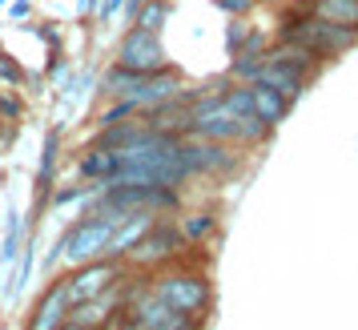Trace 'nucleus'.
I'll list each match as a JSON object with an SVG mask.
<instances>
[{
  "mask_svg": "<svg viewBox=\"0 0 358 330\" xmlns=\"http://www.w3.org/2000/svg\"><path fill=\"white\" fill-rule=\"evenodd\" d=\"M57 330H81V327H73V322H61V327H57Z\"/></svg>",
  "mask_w": 358,
  "mask_h": 330,
  "instance_id": "27",
  "label": "nucleus"
},
{
  "mask_svg": "<svg viewBox=\"0 0 358 330\" xmlns=\"http://www.w3.org/2000/svg\"><path fill=\"white\" fill-rule=\"evenodd\" d=\"M242 41H245V24H242V20H234V24L226 29V49H229V57L242 49Z\"/></svg>",
  "mask_w": 358,
  "mask_h": 330,
  "instance_id": "20",
  "label": "nucleus"
},
{
  "mask_svg": "<svg viewBox=\"0 0 358 330\" xmlns=\"http://www.w3.org/2000/svg\"><path fill=\"white\" fill-rule=\"evenodd\" d=\"M117 65L121 69H133V73H162L165 69V49H162V36L157 33H145L133 24L129 33L121 36L117 45Z\"/></svg>",
  "mask_w": 358,
  "mask_h": 330,
  "instance_id": "4",
  "label": "nucleus"
},
{
  "mask_svg": "<svg viewBox=\"0 0 358 330\" xmlns=\"http://www.w3.org/2000/svg\"><path fill=\"white\" fill-rule=\"evenodd\" d=\"M69 286H65V278L61 282H52L49 290L41 294V302H36V310H33V318H29V330H57L61 322L69 318Z\"/></svg>",
  "mask_w": 358,
  "mask_h": 330,
  "instance_id": "8",
  "label": "nucleus"
},
{
  "mask_svg": "<svg viewBox=\"0 0 358 330\" xmlns=\"http://www.w3.org/2000/svg\"><path fill=\"white\" fill-rule=\"evenodd\" d=\"M117 222L105 214H89L81 222H73L65 234H61V262L69 266H85V262H97L105 258V246H109V238H113Z\"/></svg>",
  "mask_w": 358,
  "mask_h": 330,
  "instance_id": "1",
  "label": "nucleus"
},
{
  "mask_svg": "<svg viewBox=\"0 0 358 330\" xmlns=\"http://www.w3.org/2000/svg\"><path fill=\"white\" fill-rule=\"evenodd\" d=\"M149 290L162 298L165 306L189 314V318L197 310H206V302H210V282L201 278V274H162V278H153Z\"/></svg>",
  "mask_w": 358,
  "mask_h": 330,
  "instance_id": "3",
  "label": "nucleus"
},
{
  "mask_svg": "<svg viewBox=\"0 0 358 330\" xmlns=\"http://www.w3.org/2000/svg\"><path fill=\"white\" fill-rule=\"evenodd\" d=\"M222 105H226V113H234L238 121H242V117H254V93L242 89V85H238V89H226V93H222Z\"/></svg>",
  "mask_w": 358,
  "mask_h": 330,
  "instance_id": "18",
  "label": "nucleus"
},
{
  "mask_svg": "<svg viewBox=\"0 0 358 330\" xmlns=\"http://www.w3.org/2000/svg\"><path fill=\"white\" fill-rule=\"evenodd\" d=\"M8 222H4V242H0V262H17L20 258V246H24V226H20V214L17 210H8Z\"/></svg>",
  "mask_w": 358,
  "mask_h": 330,
  "instance_id": "15",
  "label": "nucleus"
},
{
  "mask_svg": "<svg viewBox=\"0 0 358 330\" xmlns=\"http://www.w3.org/2000/svg\"><path fill=\"white\" fill-rule=\"evenodd\" d=\"M8 17L24 20V17H29V0H13V4H8Z\"/></svg>",
  "mask_w": 358,
  "mask_h": 330,
  "instance_id": "25",
  "label": "nucleus"
},
{
  "mask_svg": "<svg viewBox=\"0 0 358 330\" xmlns=\"http://www.w3.org/2000/svg\"><path fill=\"white\" fill-rule=\"evenodd\" d=\"M250 85H270V89H278L286 101H294L302 89H306V77L298 73V69H290V65H282V61H262V69H258V77Z\"/></svg>",
  "mask_w": 358,
  "mask_h": 330,
  "instance_id": "9",
  "label": "nucleus"
},
{
  "mask_svg": "<svg viewBox=\"0 0 358 330\" xmlns=\"http://www.w3.org/2000/svg\"><path fill=\"white\" fill-rule=\"evenodd\" d=\"M117 278H121V262H117V258H97V262L77 266V274H69L65 278L69 302H85V298L105 294Z\"/></svg>",
  "mask_w": 358,
  "mask_h": 330,
  "instance_id": "7",
  "label": "nucleus"
},
{
  "mask_svg": "<svg viewBox=\"0 0 358 330\" xmlns=\"http://www.w3.org/2000/svg\"><path fill=\"white\" fill-rule=\"evenodd\" d=\"M4 4H8V0H0V8H4Z\"/></svg>",
  "mask_w": 358,
  "mask_h": 330,
  "instance_id": "28",
  "label": "nucleus"
},
{
  "mask_svg": "<svg viewBox=\"0 0 358 330\" xmlns=\"http://www.w3.org/2000/svg\"><path fill=\"white\" fill-rule=\"evenodd\" d=\"M250 93H254V113L274 129V125H282L286 121V109H290V101L282 97L278 89H270V85H250Z\"/></svg>",
  "mask_w": 358,
  "mask_h": 330,
  "instance_id": "11",
  "label": "nucleus"
},
{
  "mask_svg": "<svg viewBox=\"0 0 358 330\" xmlns=\"http://www.w3.org/2000/svg\"><path fill=\"white\" fill-rule=\"evenodd\" d=\"M0 113H4V117H20V97H13V93H8V97H0Z\"/></svg>",
  "mask_w": 358,
  "mask_h": 330,
  "instance_id": "24",
  "label": "nucleus"
},
{
  "mask_svg": "<svg viewBox=\"0 0 358 330\" xmlns=\"http://www.w3.org/2000/svg\"><path fill=\"white\" fill-rule=\"evenodd\" d=\"M77 8H81V13H93V8H97V0H77Z\"/></svg>",
  "mask_w": 358,
  "mask_h": 330,
  "instance_id": "26",
  "label": "nucleus"
},
{
  "mask_svg": "<svg viewBox=\"0 0 358 330\" xmlns=\"http://www.w3.org/2000/svg\"><path fill=\"white\" fill-rule=\"evenodd\" d=\"M250 4H254V0H217V8H226V13H234V17H242Z\"/></svg>",
  "mask_w": 358,
  "mask_h": 330,
  "instance_id": "23",
  "label": "nucleus"
},
{
  "mask_svg": "<svg viewBox=\"0 0 358 330\" xmlns=\"http://www.w3.org/2000/svg\"><path fill=\"white\" fill-rule=\"evenodd\" d=\"M57 153H61V129H49L45 137V153H41V169H36V214L45 210L52 189V173H57Z\"/></svg>",
  "mask_w": 358,
  "mask_h": 330,
  "instance_id": "10",
  "label": "nucleus"
},
{
  "mask_svg": "<svg viewBox=\"0 0 358 330\" xmlns=\"http://www.w3.org/2000/svg\"><path fill=\"white\" fill-rule=\"evenodd\" d=\"M145 81V73H133V69H109V73H105V77H101V89H105V93H109V97H129L133 89H137V85Z\"/></svg>",
  "mask_w": 358,
  "mask_h": 330,
  "instance_id": "14",
  "label": "nucleus"
},
{
  "mask_svg": "<svg viewBox=\"0 0 358 330\" xmlns=\"http://www.w3.org/2000/svg\"><path fill=\"white\" fill-rule=\"evenodd\" d=\"M213 226H217V222H213V214L210 210H206V214H189V217H181V238H185V242H201V238H210L213 234Z\"/></svg>",
  "mask_w": 358,
  "mask_h": 330,
  "instance_id": "17",
  "label": "nucleus"
},
{
  "mask_svg": "<svg viewBox=\"0 0 358 330\" xmlns=\"http://www.w3.org/2000/svg\"><path fill=\"white\" fill-rule=\"evenodd\" d=\"M185 242L181 238L178 226H165V222H153L137 242H133V250L125 254L129 258V266H141V270H153V266H165L173 254H178V246Z\"/></svg>",
  "mask_w": 358,
  "mask_h": 330,
  "instance_id": "5",
  "label": "nucleus"
},
{
  "mask_svg": "<svg viewBox=\"0 0 358 330\" xmlns=\"http://www.w3.org/2000/svg\"><path fill=\"white\" fill-rule=\"evenodd\" d=\"M121 8H125V0H101V4H97V17L109 20V17H117Z\"/></svg>",
  "mask_w": 358,
  "mask_h": 330,
  "instance_id": "22",
  "label": "nucleus"
},
{
  "mask_svg": "<svg viewBox=\"0 0 358 330\" xmlns=\"http://www.w3.org/2000/svg\"><path fill=\"white\" fill-rule=\"evenodd\" d=\"M77 169H81L85 182L105 185L109 178H113V169H117V153H113V149H97V145H93V149L81 157V165H77Z\"/></svg>",
  "mask_w": 358,
  "mask_h": 330,
  "instance_id": "12",
  "label": "nucleus"
},
{
  "mask_svg": "<svg viewBox=\"0 0 358 330\" xmlns=\"http://www.w3.org/2000/svg\"><path fill=\"white\" fill-rule=\"evenodd\" d=\"M282 41H294L306 52H314L318 61H330V57H342L358 41L355 29H342V24H330L322 17H306V20H290L282 29Z\"/></svg>",
  "mask_w": 358,
  "mask_h": 330,
  "instance_id": "2",
  "label": "nucleus"
},
{
  "mask_svg": "<svg viewBox=\"0 0 358 330\" xmlns=\"http://www.w3.org/2000/svg\"><path fill=\"white\" fill-rule=\"evenodd\" d=\"M0 77H4L8 85H20V81H24L20 65H17V61H4V57H0Z\"/></svg>",
  "mask_w": 358,
  "mask_h": 330,
  "instance_id": "21",
  "label": "nucleus"
},
{
  "mask_svg": "<svg viewBox=\"0 0 358 330\" xmlns=\"http://www.w3.org/2000/svg\"><path fill=\"white\" fill-rule=\"evenodd\" d=\"M129 117H137V109H133L129 97H117V105H109V109H101L97 125L105 129V125H117V121H129Z\"/></svg>",
  "mask_w": 358,
  "mask_h": 330,
  "instance_id": "19",
  "label": "nucleus"
},
{
  "mask_svg": "<svg viewBox=\"0 0 358 330\" xmlns=\"http://www.w3.org/2000/svg\"><path fill=\"white\" fill-rule=\"evenodd\" d=\"M165 17H169V4H165V0H141V4H137V13H133L137 29H145V33H162Z\"/></svg>",
  "mask_w": 358,
  "mask_h": 330,
  "instance_id": "16",
  "label": "nucleus"
},
{
  "mask_svg": "<svg viewBox=\"0 0 358 330\" xmlns=\"http://www.w3.org/2000/svg\"><path fill=\"white\" fill-rule=\"evenodd\" d=\"M314 17L358 33V0H314Z\"/></svg>",
  "mask_w": 358,
  "mask_h": 330,
  "instance_id": "13",
  "label": "nucleus"
},
{
  "mask_svg": "<svg viewBox=\"0 0 358 330\" xmlns=\"http://www.w3.org/2000/svg\"><path fill=\"white\" fill-rule=\"evenodd\" d=\"M181 162H185L189 173H234L238 153H234V145H222V141L181 137Z\"/></svg>",
  "mask_w": 358,
  "mask_h": 330,
  "instance_id": "6",
  "label": "nucleus"
}]
</instances>
